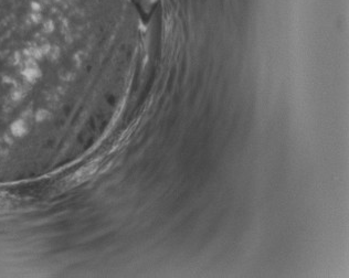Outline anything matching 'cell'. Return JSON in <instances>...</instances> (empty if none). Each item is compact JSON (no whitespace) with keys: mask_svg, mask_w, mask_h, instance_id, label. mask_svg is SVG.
Here are the masks:
<instances>
[{"mask_svg":"<svg viewBox=\"0 0 349 278\" xmlns=\"http://www.w3.org/2000/svg\"><path fill=\"white\" fill-rule=\"evenodd\" d=\"M93 169H94L93 166H87V167L82 168L81 170H77L75 173H73L71 177L69 178L68 185H70V187H76V185L82 183L83 181H85L88 177L92 175Z\"/></svg>","mask_w":349,"mask_h":278,"instance_id":"1","label":"cell"}]
</instances>
